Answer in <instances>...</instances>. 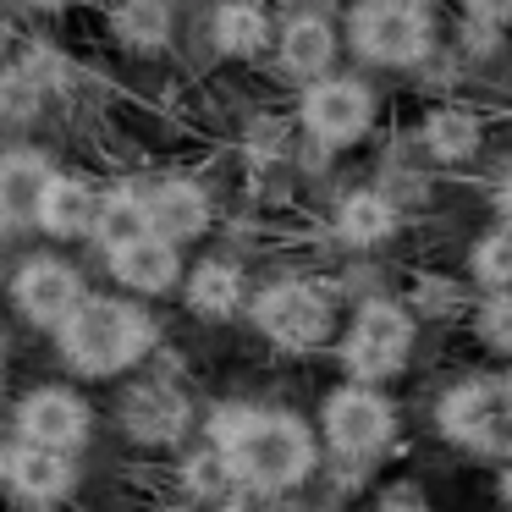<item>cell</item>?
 <instances>
[{"instance_id": "d4e9b609", "label": "cell", "mask_w": 512, "mask_h": 512, "mask_svg": "<svg viewBox=\"0 0 512 512\" xmlns=\"http://www.w3.org/2000/svg\"><path fill=\"white\" fill-rule=\"evenodd\" d=\"M182 479H188V496H221L232 474H226V457L221 452H199V457L182 463Z\"/></svg>"}, {"instance_id": "5b68a950", "label": "cell", "mask_w": 512, "mask_h": 512, "mask_svg": "<svg viewBox=\"0 0 512 512\" xmlns=\"http://www.w3.org/2000/svg\"><path fill=\"white\" fill-rule=\"evenodd\" d=\"M298 122L303 133L314 138L320 149H353L358 138L375 127V94H369V83L358 78H320L303 89L298 100Z\"/></svg>"}, {"instance_id": "f1b7e54d", "label": "cell", "mask_w": 512, "mask_h": 512, "mask_svg": "<svg viewBox=\"0 0 512 512\" xmlns=\"http://www.w3.org/2000/svg\"><path fill=\"white\" fill-rule=\"evenodd\" d=\"M380 512H430V501H424L413 485H391L386 496H380Z\"/></svg>"}, {"instance_id": "7c38bea8", "label": "cell", "mask_w": 512, "mask_h": 512, "mask_svg": "<svg viewBox=\"0 0 512 512\" xmlns=\"http://www.w3.org/2000/svg\"><path fill=\"white\" fill-rule=\"evenodd\" d=\"M50 177L56 166L39 149H6L0 155V226H34Z\"/></svg>"}, {"instance_id": "836d02e7", "label": "cell", "mask_w": 512, "mask_h": 512, "mask_svg": "<svg viewBox=\"0 0 512 512\" xmlns=\"http://www.w3.org/2000/svg\"><path fill=\"white\" fill-rule=\"evenodd\" d=\"M507 413H512V380H507Z\"/></svg>"}, {"instance_id": "cb8c5ba5", "label": "cell", "mask_w": 512, "mask_h": 512, "mask_svg": "<svg viewBox=\"0 0 512 512\" xmlns=\"http://www.w3.org/2000/svg\"><path fill=\"white\" fill-rule=\"evenodd\" d=\"M468 276H474L490 298H496V292H512V232L507 226H501V232H485L474 243V254H468Z\"/></svg>"}, {"instance_id": "52a82bcc", "label": "cell", "mask_w": 512, "mask_h": 512, "mask_svg": "<svg viewBox=\"0 0 512 512\" xmlns=\"http://www.w3.org/2000/svg\"><path fill=\"white\" fill-rule=\"evenodd\" d=\"M347 39L369 67H419L430 56V23L391 12L380 0H358L353 17H347Z\"/></svg>"}, {"instance_id": "83f0119b", "label": "cell", "mask_w": 512, "mask_h": 512, "mask_svg": "<svg viewBox=\"0 0 512 512\" xmlns=\"http://www.w3.org/2000/svg\"><path fill=\"white\" fill-rule=\"evenodd\" d=\"M463 12L479 28H501V23H512V0H463Z\"/></svg>"}, {"instance_id": "4dcf8cb0", "label": "cell", "mask_w": 512, "mask_h": 512, "mask_svg": "<svg viewBox=\"0 0 512 512\" xmlns=\"http://www.w3.org/2000/svg\"><path fill=\"white\" fill-rule=\"evenodd\" d=\"M496 210H501V221H507V232H512V182L496 193Z\"/></svg>"}, {"instance_id": "7a4b0ae2", "label": "cell", "mask_w": 512, "mask_h": 512, "mask_svg": "<svg viewBox=\"0 0 512 512\" xmlns=\"http://www.w3.org/2000/svg\"><path fill=\"white\" fill-rule=\"evenodd\" d=\"M149 342H155L149 314L122 303V298H83L72 309V320L61 325V353L89 380L122 375L127 364H138L149 353Z\"/></svg>"}, {"instance_id": "4fadbf2b", "label": "cell", "mask_w": 512, "mask_h": 512, "mask_svg": "<svg viewBox=\"0 0 512 512\" xmlns=\"http://www.w3.org/2000/svg\"><path fill=\"white\" fill-rule=\"evenodd\" d=\"M144 210H149V232L166 237V243H193V237L210 226V199H204V188H193V182L171 177V182H155V188L144 193Z\"/></svg>"}, {"instance_id": "ffe728a7", "label": "cell", "mask_w": 512, "mask_h": 512, "mask_svg": "<svg viewBox=\"0 0 512 512\" xmlns=\"http://www.w3.org/2000/svg\"><path fill=\"white\" fill-rule=\"evenodd\" d=\"M210 39H215V50H221V56H237V61L259 56V50L270 45L265 6H254V0H221V6H215V17H210Z\"/></svg>"}, {"instance_id": "9a60e30c", "label": "cell", "mask_w": 512, "mask_h": 512, "mask_svg": "<svg viewBox=\"0 0 512 512\" xmlns=\"http://www.w3.org/2000/svg\"><path fill=\"white\" fill-rule=\"evenodd\" d=\"M94 210H100V193H94L83 177H50L34 226L67 243V237H89L94 232Z\"/></svg>"}, {"instance_id": "f546056e", "label": "cell", "mask_w": 512, "mask_h": 512, "mask_svg": "<svg viewBox=\"0 0 512 512\" xmlns=\"http://www.w3.org/2000/svg\"><path fill=\"white\" fill-rule=\"evenodd\" d=\"M380 6H391V12H408V17H424V23H430V12H435V0H380Z\"/></svg>"}, {"instance_id": "3957f363", "label": "cell", "mask_w": 512, "mask_h": 512, "mask_svg": "<svg viewBox=\"0 0 512 512\" xmlns=\"http://www.w3.org/2000/svg\"><path fill=\"white\" fill-rule=\"evenodd\" d=\"M452 441L474 446L479 457H507L512 452V413H507V380H457L435 408Z\"/></svg>"}, {"instance_id": "277c9868", "label": "cell", "mask_w": 512, "mask_h": 512, "mask_svg": "<svg viewBox=\"0 0 512 512\" xmlns=\"http://www.w3.org/2000/svg\"><path fill=\"white\" fill-rule=\"evenodd\" d=\"M413 353V314L391 298H369L353 314V331L342 342V358L358 380H391Z\"/></svg>"}, {"instance_id": "603a6c76", "label": "cell", "mask_w": 512, "mask_h": 512, "mask_svg": "<svg viewBox=\"0 0 512 512\" xmlns=\"http://www.w3.org/2000/svg\"><path fill=\"white\" fill-rule=\"evenodd\" d=\"M237 298H243V276L226 259H204L188 276V309L204 314V320H226L237 309Z\"/></svg>"}, {"instance_id": "9c48e42d", "label": "cell", "mask_w": 512, "mask_h": 512, "mask_svg": "<svg viewBox=\"0 0 512 512\" xmlns=\"http://www.w3.org/2000/svg\"><path fill=\"white\" fill-rule=\"evenodd\" d=\"M17 430L28 446H45V452H72V446L89 441L94 419L83 408V397H72L67 386H39L23 397L17 408Z\"/></svg>"}, {"instance_id": "ac0fdd59", "label": "cell", "mask_w": 512, "mask_h": 512, "mask_svg": "<svg viewBox=\"0 0 512 512\" xmlns=\"http://www.w3.org/2000/svg\"><path fill=\"white\" fill-rule=\"evenodd\" d=\"M397 232V204L386 199L380 188H358L336 204V237L353 248H375Z\"/></svg>"}, {"instance_id": "e0dca14e", "label": "cell", "mask_w": 512, "mask_h": 512, "mask_svg": "<svg viewBox=\"0 0 512 512\" xmlns=\"http://www.w3.org/2000/svg\"><path fill=\"white\" fill-rule=\"evenodd\" d=\"M122 424L138 435V441H177L182 424H188V402H182V391L160 386V380H149V386H138L133 397L122 402Z\"/></svg>"}, {"instance_id": "8992f818", "label": "cell", "mask_w": 512, "mask_h": 512, "mask_svg": "<svg viewBox=\"0 0 512 512\" xmlns=\"http://www.w3.org/2000/svg\"><path fill=\"white\" fill-rule=\"evenodd\" d=\"M331 320H336L331 298H325L320 287H309V281H276V287H265L254 303V325L276 347H287V353L320 347L325 336H331Z\"/></svg>"}, {"instance_id": "ba28073f", "label": "cell", "mask_w": 512, "mask_h": 512, "mask_svg": "<svg viewBox=\"0 0 512 512\" xmlns=\"http://www.w3.org/2000/svg\"><path fill=\"white\" fill-rule=\"evenodd\" d=\"M397 430V413L375 386H342L325 397V441L342 457H375Z\"/></svg>"}, {"instance_id": "d6a6232c", "label": "cell", "mask_w": 512, "mask_h": 512, "mask_svg": "<svg viewBox=\"0 0 512 512\" xmlns=\"http://www.w3.org/2000/svg\"><path fill=\"white\" fill-rule=\"evenodd\" d=\"M28 6H45V12H56V6H72V0H28Z\"/></svg>"}, {"instance_id": "8fae6325", "label": "cell", "mask_w": 512, "mask_h": 512, "mask_svg": "<svg viewBox=\"0 0 512 512\" xmlns=\"http://www.w3.org/2000/svg\"><path fill=\"white\" fill-rule=\"evenodd\" d=\"M336 28H331V17H320V12H298V17H287L281 23V34H276V56H281V72L287 78H303V83H320V78H331V67H336Z\"/></svg>"}, {"instance_id": "484cf974", "label": "cell", "mask_w": 512, "mask_h": 512, "mask_svg": "<svg viewBox=\"0 0 512 512\" xmlns=\"http://www.w3.org/2000/svg\"><path fill=\"white\" fill-rule=\"evenodd\" d=\"M479 336H485L496 353L512 358V292H496V298L479 309Z\"/></svg>"}, {"instance_id": "1f68e13d", "label": "cell", "mask_w": 512, "mask_h": 512, "mask_svg": "<svg viewBox=\"0 0 512 512\" xmlns=\"http://www.w3.org/2000/svg\"><path fill=\"white\" fill-rule=\"evenodd\" d=\"M501 507L512 512V468H507V474H501Z\"/></svg>"}, {"instance_id": "7402d4cb", "label": "cell", "mask_w": 512, "mask_h": 512, "mask_svg": "<svg viewBox=\"0 0 512 512\" xmlns=\"http://www.w3.org/2000/svg\"><path fill=\"white\" fill-rule=\"evenodd\" d=\"M94 237H100L105 254H116V248L138 243V237H149V210H144V193L122 188V193H105L100 210H94Z\"/></svg>"}, {"instance_id": "d6986e66", "label": "cell", "mask_w": 512, "mask_h": 512, "mask_svg": "<svg viewBox=\"0 0 512 512\" xmlns=\"http://www.w3.org/2000/svg\"><path fill=\"white\" fill-rule=\"evenodd\" d=\"M424 149H430V160H441V166H457V160H474L479 144H485V127H479L474 111H463V105H435L430 116H424Z\"/></svg>"}, {"instance_id": "4316f807", "label": "cell", "mask_w": 512, "mask_h": 512, "mask_svg": "<svg viewBox=\"0 0 512 512\" xmlns=\"http://www.w3.org/2000/svg\"><path fill=\"white\" fill-rule=\"evenodd\" d=\"M226 512H292V507L276 496V490H248V485H237L232 496H226Z\"/></svg>"}, {"instance_id": "44dd1931", "label": "cell", "mask_w": 512, "mask_h": 512, "mask_svg": "<svg viewBox=\"0 0 512 512\" xmlns=\"http://www.w3.org/2000/svg\"><path fill=\"white\" fill-rule=\"evenodd\" d=\"M111 34L122 50H166L171 39V6L166 0H116L111 6Z\"/></svg>"}, {"instance_id": "30bf717a", "label": "cell", "mask_w": 512, "mask_h": 512, "mask_svg": "<svg viewBox=\"0 0 512 512\" xmlns=\"http://www.w3.org/2000/svg\"><path fill=\"white\" fill-rule=\"evenodd\" d=\"M12 298H17V309H23L34 325H56L61 331V325L72 320V309L83 303V276L67 265V259L39 254V259H28V265L12 276Z\"/></svg>"}, {"instance_id": "5bb4252c", "label": "cell", "mask_w": 512, "mask_h": 512, "mask_svg": "<svg viewBox=\"0 0 512 512\" xmlns=\"http://www.w3.org/2000/svg\"><path fill=\"white\" fill-rule=\"evenodd\" d=\"M111 276L122 281L127 292H171L182 276V248L166 243V237H138V243L116 248L111 254Z\"/></svg>"}, {"instance_id": "6da1fadb", "label": "cell", "mask_w": 512, "mask_h": 512, "mask_svg": "<svg viewBox=\"0 0 512 512\" xmlns=\"http://www.w3.org/2000/svg\"><path fill=\"white\" fill-rule=\"evenodd\" d=\"M215 452L226 457V474L248 490H292L314 474V435L292 413L248 408V402H226L210 419Z\"/></svg>"}, {"instance_id": "2e32d148", "label": "cell", "mask_w": 512, "mask_h": 512, "mask_svg": "<svg viewBox=\"0 0 512 512\" xmlns=\"http://www.w3.org/2000/svg\"><path fill=\"white\" fill-rule=\"evenodd\" d=\"M6 479H12V490L28 496V501H61L72 490V457L23 441V446H12V457H6Z\"/></svg>"}]
</instances>
